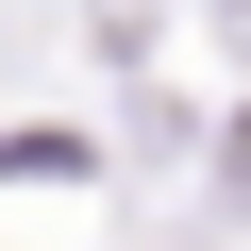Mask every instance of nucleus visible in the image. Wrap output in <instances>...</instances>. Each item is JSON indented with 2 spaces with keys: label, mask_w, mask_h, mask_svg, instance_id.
Instances as JSON below:
<instances>
[{
  "label": "nucleus",
  "mask_w": 251,
  "mask_h": 251,
  "mask_svg": "<svg viewBox=\"0 0 251 251\" xmlns=\"http://www.w3.org/2000/svg\"><path fill=\"white\" fill-rule=\"evenodd\" d=\"M234 184H251V134H234Z\"/></svg>",
  "instance_id": "f257e3e1"
}]
</instances>
